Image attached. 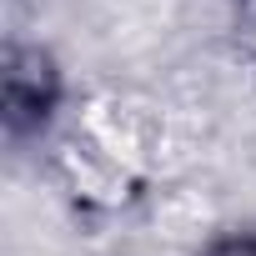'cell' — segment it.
I'll use <instances>...</instances> for the list:
<instances>
[{
    "mask_svg": "<svg viewBox=\"0 0 256 256\" xmlns=\"http://www.w3.org/2000/svg\"><path fill=\"white\" fill-rule=\"evenodd\" d=\"M211 256H256V241H226V246H216Z\"/></svg>",
    "mask_w": 256,
    "mask_h": 256,
    "instance_id": "cell-2",
    "label": "cell"
},
{
    "mask_svg": "<svg viewBox=\"0 0 256 256\" xmlns=\"http://www.w3.org/2000/svg\"><path fill=\"white\" fill-rule=\"evenodd\" d=\"M50 96H56V76H50L46 56H36V50L10 56V70H6V116H10L16 131L30 126V120H46Z\"/></svg>",
    "mask_w": 256,
    "mask_h": 256,
    "instance_id": "cell-1",
    "label": "cell"
}]
</instances>
